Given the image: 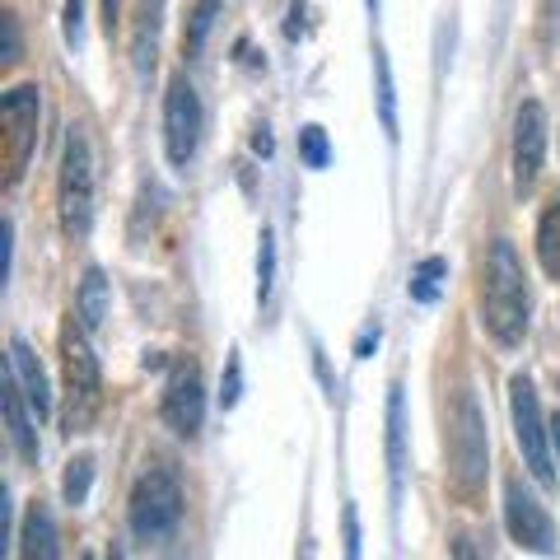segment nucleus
I'll return each mask as SVG.
<instances>
[{"mask_svg":"<svg viewBox=\"0 0 560 560\" xmlns=\"http://www.w3.org/2000/svg\"><path fill=\"white\" fill-rule=\"evenodd\" d=\"M90 486H94V458L80 453V458L66 463V477H61V495H66L70 510H80V504L90 500Z\"/></svg>","mask_w":560,"mask_h":560,"instance_id":"nucleus-22","label":"nucleus"},{"mask_svg":"<svg viewBox=\"0 0 560 560\" xmlns=\"http://www.w3.org/2000/svg\"><path fill=\"white\" fill-rule=\"evenodd\" d=\"M215 14H220V0H197L187 14V28H183V57L197 61L201 47H206V33L215 28Z\"/></svg>","mask_w":560,"mask_h":560,"instance_id":"nucleus-21","label":"nucleus"},{"mask_svg":"<svg viewBox=\"0 0 560 560\" xmlns=\"http://www.w3.org/2000/svg\"><path fill=\"white\" fill-rule=\"evenodd\" d=\"M271 285H276V238H271V230H261V248H257V304L271 300Z\"/></svg>","mask_w":560,"mask_h":560,"instance_id":"nucleus-23","label":"nucleus"},{"mask_svg":"<svg viewBox=\"0 0 560 560\" xmlns=\"http://www.w3.org/2000/svg\"><path fill=\"white\" fill-rule=\"evenodd\" d=\"M528 313H533V294L523 257L510 238H495L481 267V327L500 350H518L523 337H528Z\"/></svg>","mask_w":560,"mask_h":560,"instance_id":"nucleus-1","label":"nucleus"},{"mask_svg":"<svg viewBox=\"0 0 560 560\" xmlns=\"http://www.w3.org/2000/svg\"><path fill=\"white\" fill-rule=\"evenodd\" d=\"M160 416L178 440H197L201 420H206V388H201V364L178 355L168 364L164 378V397H160Z\"/></svg>","mask_w":560,"mask_h":560,"instance_id":"nucleus-9","label":"nucleus"},{"mask_svg":"<svg viewBox=\"0 0 560 560\" xmlns=\"http://www.w3.org/2000/svg\"><path fill=\"white\" fill-rule=\"evenodd\" d=\"M108 304H113V290H108V276H103L98 267L84 271L80 280V294H75V313H80V323L84 327H103V318H108Z\"/></svg>","mask_w":560,"mask_h":560,"instance_id":"nucleus-17","label":"nucleus"},{"mask_svg":"<svg viewBox=\"0 0 560 560\" xmlns=\"http://www.w3.org/2000/svg\"><path fill=\"white\" fill-rule=\"evenodd\" d=\"M57 220L70 243H84L94 230V154L80 127L66 131L57 168Z\"/></svg>","mask_w":560,"mask_h":560,"instance_id":"nucleus-5","label":"nucleus"},{"mask_svg":"<svg viewBox=\"0 0 560 560\" xmlns=\"http://www.w3.org/2000/svg\"><path fill=\"white\" fill-rule=\"evenodd\" d=\"M243 397V364H238V350L230 355V374H224V393H220V401L224 407H234V401Z\"/></svg>","mask_w":560,"mask_h":560,"instance_id":"nucleus-27","label":"nucleus"},{"mask_svg":"<svg viewBox=\"0 0 560 560\" xmlns=\"http://www.w3.org/2000/svg\"><path fill=\"white\" fill-rule=\"evenodd\" d=\"M486 471H490L486 416L477 407V393L463 383L448 407V490L463 504H477L486 490Z\"/></svg>","mask_w":560,"mask_h":560,"instance_id":"nucleus-2","label":"nucleus"},{"mask_svg":"<svg viewBox=\"0 0 560 560\" xmlns=\"http://www.w3.org/2000/svg\"><path fill=\"white\" fill-rule=\"evenodd\" d=\"M0 28H5V51H0V61L14 66L20 61V20H14V10L0 14Z\"/></svg>","mask_w":560,"mask_h":560,"instance_id":"nucleus-26","label":"nucleus"},{"mask_svg":"<svg viewBox=\"0 0 560 560\" xmlns=\"http://www.w3.org/2000/svg\"><path fill=\"white\" fill-rule=\"evenodd\" d=\"M444 276H448V257H440V253H434V257H420L416 261V271H411V300L416 304H434V300H440V290H444Z\"/></svg>","mask_w":560,"mask_h":560,"instance_id":"nucleus-19","label":"nucleus"},{"mask_svg":"<svg viewBox=\"0 0 560 560\" xmlns=\"http://www.w3.org/2000/svg\"><path fill=\"white\" fill-rule=\"evenodd\" d=\"M20 556H28V560H57L61 556V547H57V518H51V510L43 500H33L28 514H24Z\"/></svg>","mask_w":560,"mask_h":560,"instance_id":"nucleus-15","label":"nucleus"},{"mask_svg":"<svg viewBox=\"0 0 560 560\" xmlns=\"http://www.w3.org/2000/svg\"><path fill=\"white\" fill-rule=\"evenodd\" d=\"M201 131H206V108H201V94L183 70L168 80V94H164V154L173 168H187L201 150Z\"/></svg>","mask_w":560,"mask_h":560,"instance_id":"nucleus-8","label":"nucleus"},{"mask_svg":"<svg viewBox=\"0 0 560 560\" xmlns=\"http://www.w3.org/2000/svg\"><path fill=\"white\" fill-rule=\"evenodd\" d=\"M551 444H556V458H560V416L551 420Z\"/></svg>","mask_w":560,"mask_h":560,"instance_id":"nucleus-31","label":"nucleus"},{"mask_svg":"<svg viewBox=\"0 0 560 560\" xmlns=\"http://www.w3.org/2000/svg\"><path fill=\"white\" fill-rule=\"evenodd\" d=\"M187 514V495L173 467H145L127 500V528L136 541H168Z\"/></svg>","mask_w":560,"mask_h":560,"instance_id":"nucleus-4","label":"nucleus"},{"mask_svg":"<svg viewBox=\"0 0 560 560\" xmlns=\"http://www.w3.org/2000/svg\"><path fill=\"white\" fill-rule=\"evenodd\" d=\"M61 33H66V47H80L84 43V0H66Z\"/></svg>","mask_w":560,"mask_h":560,"instance_id":"nucleus-25","label":"nucleus"},{"mask_svg":"<svg viewBox=\"0 0 560 560\" xmlns=\"http://www.w3.org/2000/svg\"><path fill=\"white\" fill-rule=\"evenodd\" d=\"M253 150H257V154H271V131H267V127H257V136H253Z\"/></svg>","mask_w":560,"mask_h":560,"instance_id":"nucleus-29","label":"nucleus"},{"mask_svg":"<svg viewBox=\"0 0 560 560\" xmlns=\"http://www.w3.org/2000/svg\"><path fill=\"white\" fill-rule=\"evenodd\" d=\"M160 24H164V0H140L136 24H131V66L136 75H150L160 57Z\"/></svg>","mask_w":560,"mask_h":560,"instance_id":"nucleus-14","label":"nucleus"},{"mask_svg":"<svg viewBox=\"0 0 560 560\" xmlns=\"http://www.w3.org/2000/svg\"><path fill=\"white\" fill-rule=\"evenodd\" d=\"M370 10H374V14H378V0H370Z\"/></svg>","mask_w":560,"mask_h":560,"instance_id":"nucleus-32","label":"nucleus"},{"mask_svg":"<svg viewBox=\"0 0 560 560\" xmlns=\"http://www.w3.org/2000/svg\"><path fill=\"white\" fill-rule=\"evenodd\" d=\"M547 108L537 98L518 103V117H514V150H510V164H514V197H533V187L541 178V164H547Z\"/></svg>","mask_w":560,"mask_h":560,"instance_id":"nucleus-11","label":"nucleus"},{"mask_svg":"<svg viewBox=\"0 0 560 560\" xmlns=\"http://www.w3.org/2000/svg\"><path fill=\"white\" fill-rule=\"evenodd\" d=\"M300 160L308 168H327L331 164V145H327V131L323 127H304L300 131Z\"/></svg>","mask_w":560,"mask_h":560,"instance_id":"nucleus-24","label":"nucleus"},{"mask_svg":"<svg viewBox=\"0 0 560 560\" xmlns=\"http://www.w3.org/2000/svg\"><path fill=\"white\" fill-rule=\"evenodd\" d=\"M388 481L393 500H401V481H407V401H401L397 383L388 393Z\"/></svg>","mask_w":560,"mask_h":560,"instance_id":"nucleus-16","label":"nucleus"},{"mask_svg":"<svg viewBox=\"0 0 560 560\" xmlns=\"http://www.w3.org/2000/svg\"><path fill=\"white\" fill-rule=\"evenodd\" d=\"M0 411H5L10 448L20 453V463H24V467H38V416H33V407L24 401L20 383H14L10 370H5V378H0Z\"/></svg>","mask_w":560,"mask_h":560,"instance_id":"nucleus-12","label":"nucleus"},{"mask_svg":"<svg viewBox=\"0 0 560 560\" xmlns=\"http://www.w3.org/2000/svg\"><path fill=\"white\" fill-rule=\"evenodd\" d=\"M370 346H378V327H374V331H364V337H360V346H355V350H360V360L370 355Z\"/></svg>","mask_w":560,"mask_h":560,"instance_id":"nucleus-30","label":"nucleus"},{"mask_svg":"<svg viewBox=\"0 0 560 560\" xmlns=\"http://www.w3.org/2000/svg\"><path fill=\"white\" fill-rule=\"evenodd\" d=\"M117 10H121V0H103V28H108V38L117 28Z\"/></svg>","mask_w":560,"mask_h":560,"instance_id":"nucleus-28","label":"nucleus"},{"mask_svg":"<svg viewBox=\"0 0 560 560\" xmlns=\"http://www.w3.org/2000/svg\"><path fill=\"white\" fill-rule=\"evenodd\" d=\"M537 261L560 285V197L547 201V210H541V220H537Z\"/></svg>","mask_w":560,"mask_h":560,"instance_id":"nucleus-18","label":"nucleus"},{"mask_svg":"<svg viewBox=\"0 0 560 560\" xmlns=\"http://www.w3.org/2000/svg\"><path fill=\"white\" fill-rule=\"evenodd\" d=\"M80 313H70L61 323V430L66 434H84L98 420L103 407V374H98V355L90 350L84 323H75Z\"/></svg>","mask_w":560,"mask_h":560,"instance_id":"nucleus-3","label":"nucleus"},{"mask_svg":"<svg viewBox=\"0 0 560 560\" xmlns=\"http://www.w3.org/2000/svg\"><path fill=\"white\" fill-rule=\"evenodd\" d=\"M5 370L14 374V383H20V393H24V401L33 407V416L47 420V416H51V388H47L43 364H38V355H33V346H28L24 337H10Z\"/></svg>","mask_w":560,"mask_h":560,"instance_id":"nucleus-13","label":"nucleus"},{"mask_svg":"<svg viewBox=\"0 0 560 560\" xmlns=\"http://www.w3.org/2000/svg\"><path fill=\"white\" fill-rule=\"evenodd\" d=\"M38 121H43V90L38 84H14L0 94V140H5V191L24 183L28 160L38 150Z\"/></svg>","mask_w":560,"mask_h":560,"instance_id":"nucleus-6","label":"nucleus"},{"mask_svg":"<svg viewBox=\"0 0 560 560\" xmlns=\"http://www.w3.org/2000/svg\"><path fill=\"white\" fill-rule=\"evenodd\" d=\"M510 420H514V440L523 448L528 471L541 486H551L556 481V471H551V448L556 444H551V425L541 420V401H537V388H533L528 374L510 378Z\"/></svg>","mask_w":560,"mask_h":560,"instance_id":"nucleus-7","label":"nucleus"},{"mask_svg":"<svg viewBox=\"0 0 560 560\" xmlns=\"http://www.w3.org/2000/svg\"><path fill=\"white\" fill-rule=\"evenodd\" d=\"M374 80H378V127L388 140H397V90H393V66L388 51H374Z\"/></svg>","mask_w":560,"mask_h":560,"instance_id":"nucleus-20","label":"nucleus"},{"mask_svg":"<svg viewBox=\"0 0 560 560\" xmlns=\"http://www.w3.org/2000/svg\"><path fill=\"white\" fill-rule=\"evenodd\" d=\"M504 533H510L523 551H537V556H556L560 551V533L528 486L518 477L504 481Z\"/></svg>","mask_w":560,"mask_h":560,"instance_id":"nucleus-10","label":"nucleus"}]
</instances>
